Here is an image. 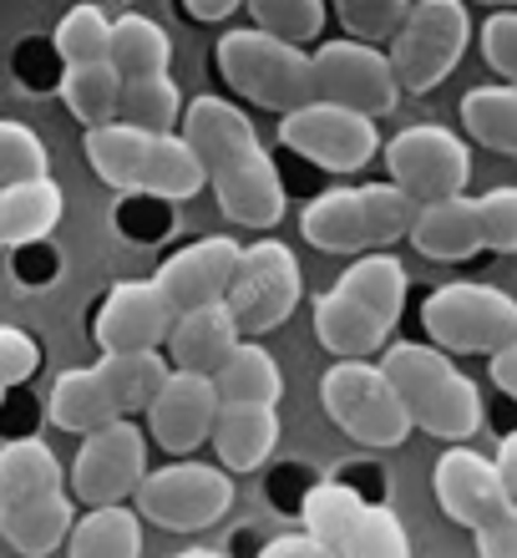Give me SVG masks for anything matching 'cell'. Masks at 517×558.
I'll use <instances>...</instances> for the list:
<instances>
[{
  "instance_id": "e575fe53",
  "label": "cell",
  "mask_w": 517,
  "mask_h": 558,
  "mask_svg": "<svg viewBox=\"0 0 517 558\" xmlns=\"http://www.w3.org/2000/svg\"><path fill=\"white\" fill-rule=\"evenodd\" d=\"M325 21H330V11L320 0H249V26L284 46H295V51L320 41Z\"/></svg>"
},
{
  "instance_id": "f1b7e54d",
  "label": "cell",
  "mask_w": 517,
  "mask_h": 558,
  "mask_svg": "<svg viewBox=\"0 0 517 558\" xmlns=\"http://www.w3.org/2000/svg\"><path fill=\"white\" fill-rule=\"evenodd\" d=\"M57 223H61V189L51 183V178L0 193V250L41 244Z\"/></svg>"
},
{
  "instance_id": "4316f807",
  "label": "cell",
  "mask_w": 517,
  "mask_h": 558,
  "mask_svg": "<svg viewBox=\"0 0 517 558\" xmlns=\"http://www.w3.org/2000/svg\"><path fill=\"white\" fill-rule=\"evenodd\" d=\"M168 61H173V36H168L152 15H118V21H112L107 66L118 72V82L168 76Z\"/></svg>"
},
{
  "instance_id": "5bb4252c",
  "label": "cell",
  "mask_w": 517,
  "mask_h": 558,
  "mask_svg": "<svg viewBox=\"0 0 517 558\" xmlns=\"http://www.w3.org/2000/svg\"><path fill=\"white\" fill-rule=\"evenodd\" d=\"M133 502L143 523H158L168 533H198L234 508V483L223 468L208 462H168L137 483Z\"/></svg>"
},
{
  "instance_id": "d6986e66",
  "label": "cell",
  "mask_w": 517,
  "mask_h": 558,
  "mask_svg": "<svg viewBox=\"0 0 517 558\" xmlns=\"http://www.w3.org/2000/svg\"><path fill=\"white\" fill-rule=\"evenodd\" d=\"M148 426L143 437L158 441V452L183 457L198 452L208 437H213V422H219V397H213V381L208 376H183V371H168V381L158 386V397L148 401Z\"/></svg>"
},
{
  "instance_id": "8d00e7d4",
  "label": "cell",
  "mask_w": 517,
  "mask_h": 558,
  "mask_svg": "<svg viewBox=\"0 0 517 558\" xmlns=\"http://www.w3.org/2000/svg\"><path fill=\"white\" fill-rule=\"evenodd\" d=\"M46 178V143L30 133L26 122L0 118V193L21 189V183H41Z\"/></svg>"
},
{
  "instance_id": "8992f818",
  "label": "cell",
  "mask_w": 517,
  "mask_h": 558,
  "mask_svg": "<svg viewBox=\"0 0 517 558\" xmlns=\"http://www.w3.org/2000/svg\"><path fill=\"white\" fill-rule=\"evenodd\" d=\"M213 66H219L223 87H234L244 102L264 107V112H299L315 102V72H310V51L274 41L254 26L223 31L213 46Z\"/></svg>"
},
{
  "instance_id": "52a82bcc",
  "label": "cell",
  "mask_w": 517,
  "mask_h": 558,
  "mask_svg": "<svg viewBox=\"0 0 517 558\" xmlns=\"http://www.w3.org/2000/svg\"><path fill=\"white\" fill-rule=\"evenodd\" d=\"M431 493L452 523L472 529L482 558H517V508L492 472V457L472 447H446L431 472Z\"/></svg>"
},
{
  "instance_id": "7a4b0ae2",
  "label": "cell",
  "mask_w": 517,
  "mask_h": 558,
  "mask_svg": "<svg viewBox=\"0 0 517 558\" xmlns=\"http://www.w3.org/2000/svg\"><path fill=\"white\" fill-rule=\"evenodd\" d=\"M376 366L396 391L411 432L421 426L427 437L457 441V447L482 432V391L467 371L452 366V355L431 351L421 340H401V345H385Z\"/></svg>"
},
{
  "instance_id": "30bf717a",
  "label": "cell",
  "mask_w": 517,
  "mask_h": 558,
  "mask_svg": "<svg viewBox=\"0 0 517 558\" xmlns=\"http://www.w3.org/2000/svg\"><path fill=\"white\" fill-rule=\"evenodd\" d=\"M467 41H472V15L461 0H416L401 31L391 36V51H385L396 87L416 92V97L442 87L457 72Z\"/></svg>"
},
{
  "instance_id": "f546056e",
  "label": "cell",
  "mask_w": 517,
  "mask_h": 558,
  "mask_svg": "<svg viewBox=\"0 0 517 558\" xmlns=\"http://www.w3.org/2000/svg\"><path fill=\"white\" fill-rule=\"evenodd\" d=\"M66 558H143V518L133 508H91L72 518Z\"/></svg>"
},
{
  "instance_id": "4dcf8cb0",
  "label": "cell",
  "mask_w": 517,
  "mask_h": 558,
  "mask_svg": "<svg viewBox=\"0 0 517 558\" xmlns=\"http://www.w3.org/2000/svg\"><path fill=\"white\" fill-rule=\"evenodd\" d=\"M335 290H345L350 300H360L366 310H376V315L396 330L401 310H406V290H411V279H406L401 259H391V254H366V259H355V265L335 279Z\"/></svg>"
},
{
  "instance_id": "ab89813d",
  "label": "cell",
  "mask_w": 517,
  "mask_h": 558,
  "mask_svg": "<svg viewBox=\"0 0 517 558\" xmlns=\"http://www.w3.org/2000/svg\"><path fill=\"white\" fill-rule=\"evenodd\" d=\"M482 57L503 87H517V11H497L482 21Z\"/></svg>"
},
{
  "instance_id": "603a6c76",
  "label": "cell",
  "mask_w": 517,
  "mask_h": 558,
  "mask_svg": "<svg viewBox=\"0 0 517 558\" xmlns=\"http://www.w3.org/2000/svg\"><path fill=\"white\" fill-rule=\"evenodd\" d=\"M208 447L219 452L223 472H259L280 447V412L274 407H219Z\"/></svg>"
},
{
  "instance_id": "836d02e7",
  "label": "cell",
  "mask_w": 517,
  "mask_h": 558,
  "mask_svg": "<svg viewBox=\"0 0 517 558\" xmlns=\"http://www.w3.org/2000/svg\"><path fill=\"white\" fill-rule=\"evenodd\" d=\"M118 122L137 133H177L183 122V92L173 76H148V82H122Z\"/></svg>"
},
{
  "instance_id": "6da1fadb",
  "label": "cell",
  "mask_w": 517,
  "mask_h": 558,
  "mask_svg": "<svg viewBox=\"0 0 517 558\" xmlns=\"http://www.w3.org/2000/svg\"><path fill=\"white\" fill-rule=\"evenodd\" d=\"M177 137L204 168V183L219 193V208L244 229H274L284 219V183L269 162L254 122L223 97L183 102Z\"/></svg>"
},
{
  "instance_id": "484cf974",
  "label": "cell",
  "mask_w": 517,
  "mask_h": 558,
  "mask_svg": "<svg viewBox=\"0 0 517 558\" xmlns=\"http://www.w3.org/2000/svg\"><path fill=\"white\" fill-rule=\"evenodd\" d=\"M72 533V498H30V502H0V538L26 558H41L66 544Z\"/></svg>"
},
{
  "instance_id": "e0dca14e",
  "label": "cell",
  "mask_w": 517,
  "mask_h": 558,
  "mask_svg": "<svg viewBox=\"0 0 517 558\" xmlns=\"http://www.w3.org/2000/svg\"><path fill=\"white\" fill-rule=\"evenodd\" d=\"M280 143L295 153V158L325 168V173H360L376 153H381V137H376V122L341 112V107L310 102L280 118Z\"/></svg>"
},
{
  "instance_id": "f6af8a7d",
  "label": "cell",
  "mask_w": 517,
  "mask_h": 558,
  "mask_svg": "<svg viewBox=\"0 0 517 558\" xmlns=\"http://www.w3.org/2000/svg\"><path fill=\"white\" fill-rule=\"evenodd\" d=\"M238 11V0H183L188 21H229Z\"/></svg>"
},
{
  "instance_id": "44dd1931",
  "label": "cell",
  "mask_w": 517,
  "mask_h": 558,
  "mask_svg": "<svg viewBox=\"0 0 517 558\" xmlns=\"http://www.w3.org/2000/svg\"><path fill=\"white\" fill-rule=\"evenodd\" d=\"M234 345H238V330H234V320H229V310L204 305V310H188V315L173 320L163 361H168V371H183V376H213V371L234 355Z\"/></svg>"
},
{
  "instance_id": "3957f363",
  "label": "cell",
  "mask_w": 517,
  "mask_h": 558,
  "mask_svg": "<svg viewBox=\"0 0 517 558\" xmlns=\"http://www.w3.org/2000/svg\"><path fill=\"white\" fill-rule=\"evenodd\" d=\"M163 381H168L163 355H102L97 366H76L66 376H57L46 412H51V422L61 432L91 437L102 426L143 416Z\"/></svg>"
},
{
  "instance_id": "d590c367",
  "label": "cell",
  "mask_w": 517,
  "mask_h": 558,
  "mask_svg": "<svg viewBox=\"0 0 517 558\" xmlns=\"http://www.w3.org/2000/svg\"><path fill=\"white\" fill-rule=\"evenodd\" d=\"M51 46H57L61 66H97V61H107V46H112V21L97 5H76L61 15Z\"/></svg>"
},
{
  "instance_id": "d4e9b609",
  "label": "cell",
  "mask_w": 517,
  "mask_h": 558,
  "mask_svg": "<svg viewBox=\"0 0 517 558\" xmlns=\"http://www.w3.org/2000/svg\"><path fill=\"white\" fill-rule=\"evenodd\" d=\"M208 381H213L219 407H280V397H284L280 361H274L259 340H238L234 355H229Z\"/></svg>"
},
{
  "instance_id": "1f68e13d",
  "label": "cell",
  "mask_w": 517,
  "mask_h": 558,
  "mask_svg": "<svg viewBox=\"0 0 517 558\" xmlns=\"http://www.w3.org/2000/svg\"><path fill=\"white\" fill-rule=\"evenodd\" d=\"M118 97L122 82L107 61H97V66H61V102H66V112L76 122H87V133L118 122Z\"/></svg>"
},
{
  "instance_id": "7c38bea8",
  "label": "cell",
  "mask_w": 517,
  "mask_h": 558,
  "mask_svg": "<svg viewBox=\"0 0 517 558\" xmlns=\"http://www.w3.org/2000/svg\"><path fill=\"white\" fill-rule=\"evenodd\" d=\"M320 407L345 437L370 447V452H391L411 437V422L401 412L396 391L381 376V366H370V361H335L320 381Z\"/></svg>"
},
{
  "instance_id": "d6a6232c",
  "label": "cell",
  "mask_w": 517,
  "mask_h": 558,
  "mask_svg": "<svg viewBox=\"0 0 517 558\" xmlns=\"http://www.w3.org/2000/svg\"><path fill=\"white\" fill-rule=\"evenodd\" d=\"M461 128L488 153H517V87H472L461 97Z\"/></svg>"
},
{
  "instance_id": "ba28073f",
  "label": "cell",
  "mask_w": 517,
  "mask_h": 558,
  "mask_svg": "<svg viewBox=\"0 0 517 558\" xmlns=\"http://www.w3.org/2000/svg\"><path fill=\"white\" fill-rule=\"evenodd\" d=\"M421 330L442 355H497L517 345V300L497 284L457 279L421 300Z\"/></svg>"
},
{
  "instance_id": "9c48e42d",
  "label": "cell",
  "mask_w": 517,
  "mask_h": 558,
  "mask_svg": "<svg viewBox=\"0 0 517 558\" xmlns=\"http://www.w3.org/2000/svg\"><path fill=\"white\" fill-rule=\"evenodd\" d=\"M299 529L335 558H411L401 518L345 483H315L299 502Z\"/></svg>"
},
{
  "instance_id": "cb8c5ba5",
  "label": "cell",
  "mask_w": 517,
  "mask_h": 558,
  "mask_svg": "<svg viewBox=\"0 0 517 558\" xmlns=\"http://www.w3.org/2000/svg\"><path fill=\"white\" fill-rule=\"evenodd\" d=\"M416 254H427L436 265H461L482 254V223H477V198H452V204H427L416 208L411 234Z\"/></svg>"
},
{
  "instance_id": "60d3db41",
  "label": "cell",
  "mask_w": 517,
  "mask_h": 558,
  "mask_svg": "<svg viewBox=\"0 0 517 558\" xmlns=\"http://www.w3.org/2000/svg\"><path fill=\"white\" fill-rule=\"evenodd\" d=\"M41 366V345L26 336V330H15V325H0V391H11V386L30 381Z\"/></svg>"
},
{
  "instance_id": "bcb514c9",
  "label": "cell",
  "mask_w": 517,
  "mask_h": 558,
  "mask_svg": "<svg viewBox=\"0 0 517 558\" xmlns=\"http://www.w3.org/2000/svg\"><path fill=\"white\" fill-rule=\"evenodd\" d=\"M173 558H229V554H219V548H183V554H173Z\"/></svg>"
},
{
  "instance_id": "8fae6325",
  "label": "cell",
  "mask_w": 517,
  "mask_h": 558,
  "mask_svg": "<svg viewBox=\"0 0 517 558\" xmlns=\"http://www.w3.org/2000/svg\"><path fill=\"white\" fill-rule=\"evenodd\" d=\"M299 259L280 239H259L249 250H238V269L229 279L223 310L234 320L238 340H259L269 330H280L299 305Z\"/></svg>"
},
{
  "instance_id": "83f0119b",
  "label": "cell",
  "mask_w": 517,
  "mask_h": 558,
  "mask_svg": "<svg viewBox=\"0 0 517 558\" xmlns=\"http://www.w3.org/2000/svg\"><path fill=\"white\" fill-rule=\"evenodd\" d=\"M66 493V472L41 437H21L0 447V502H30Z\"/></svg>"
},
{
  "instance_id": "b9f144b4",
  "label": "cell",
  "mask_w": 517,
  "mask_h": 558,
  "mask_svg": "<svg viewBox=\"0 0 517 558\" xmlns=\"http://www.w3.org/2000/svg\"><path fill=\"white\" fill-rule=\"evenodd\" d=\"M259 558H335V554L315 544L310 533H280V538H269L259 548Z\"/></svg>"
},
{
  "instance_id": "9a60e30c",
  "label": "cell",
  "mask_w": 517,
  "mask_h": 558,
  "mask_svg": "<svg viewBox=\"0 0 517 558\" xmlns=\"http://www.w3.org/2000/svg\"><path fill=\"white\" fill-rule=\"evenodd\" d=\"M310 72H315V102L341 107V112H355L366 122L396 112L401 102V87L381 46L320 41L310 51Z\"/></svg>"
},
{
  "instance_id": "7bdbcfd3",
  "label": "cell",
  "mask_w": 517,
  "mask_h": 558,
  "mask_svg": "<svg viewBox=\"0 0 517 558\" xmlns=\"http://www.w3.org/2000/svg\"><path fill=\"white\" fill-rule=\"evenodd\" d=\"M492 472H497V483H503L507 502L517 508V432H507L503 441H497V457H492Z\"/></svg>"
},
{
  "instance_id": "4fadbf2b",
  "label": "cell",
  "mask_w": 517,
  "mask_h": 558,
  "mask_svg": "<svg viewBox=\"0 0 517 558\" xmlns=\"http://www.w3.org/2000/svg\"><path fill=\"white\" fill-rule=\"evenodd\" d=\"M385 173H391V189L406 193L416 208L452 204V198H467L472 153L457 133L421 122V128H406L385 143Z\"/></svg>"
},
{
  "instance_id": "5b68a950",
  "label": "cell",
  "mask_w": 517,
  "mask_h": 558,
  "mask_svg": "<svg viewBox=\"0 0 517 558\" xmlns=\"http://www.w3.org/2000/svg\"><path fill=\"white\" fill-rule=\"evenodd\" d=\"M416 204L406 193H396L391 183H360V189H330L320 193L305 219L299 234L310 239L320 254H385V244L411 234Z\"/></svg>"
},
{
  "instance_id": "7402d4cb",
  "label": "cell",
  "mask_w": 517,
  "mask_h": 558,
  "mask_svg": "<svg viewBox=\"0 0 517 558\" xmlns=\"http://www.w3.org/2000/svg\"><path fill=\"white\" fill-rule=\"evenodd\" d=\"M315 340L325 345L335 361H366L391 340V325L366 310L360 300H350L345 290H325L315 300Z\"/></svg>"
},
{
  "instance_id": "7dc6e473",
  "label": "cell",
  "mask_w": 517,
  "mask_h": 558,
  "mask_svg": "<svg viewBox=\"0 0 517 558\" xmlns=\"http://www.w3.org/2000/svg\"><path fill=\"white\" fill-rule=\"evenodd\" d=\"M0 401H5V391H0Z\"/></svg>"
},
{
  "instance_id": "74e56055",
  "label": "cell",
  "mask_w": 517,
  "mask_h": 558,
  "mask_svg": "<svg viewBox=\"0 0 517 558\" xmlns=\"http://www.w3.org/2000/svg\"><path fill=\"white\" fill-rule=\"evenodd\" d=\"M411 11V0H341L335 15L345 26V41H360V46H376V41H391L401 31Z\"/></svg>"
},
{
  "instance_id": "ffe728a7",
  "label": "cell",
  "mask_w": 517,
  "mask_h": 558,
  "mask_svg": "<svg viewBox=\"0 0 517 558\" xmlns=\"http://www.w3.org/2000/svg\"><path fill=\"white\" fill-rule=\"evenodd\" d=\"M234 269H238V244L229 234H208L198 244H188V250H177L158 269L152 284L173 305V315H188V310H204V305H223Z\"/></svg>"
},
{
  "instance_id": "f35d334b",
  "label": "cell",
  "mask_w": 517,
  "mask_h": 558,
  "mask_svg": "<svg viewBox=\"0 0 517 558\" xmlns=\"http://www.w3.org/2000/svg\"><path fill=\"white\" fill-rule=\"evenodd\" d=\"M477 223H482V250L517 254V189H492L477 198Z\"/></svg>"
},
{
  "instance_id": "2e32d148",
  "label": "cell",
  "mask_w": 517,
  "mask_h": 558,
  "mask_svg": "<svg viewBox=\"0 0 517 558\" xmlns=\"http://www.w3.org/2000/svg\"><path fill=\"white\" fill-rule=\"evenodd\" d=\"M148 477V437L137 422H118L82 437L76 462L66 472V498L91 508H127L137 483Z\"/></svg>"
},
{
  "instance_id": "277c9868",
  "label": "cell",
  "mask_w": 517,
  "mask_h": 558,
  "mask_svg": "<svg viewBox=\"0 0 517 558\" xmlns=\"http://www.w3.org/2000/svg\"><path fill=\"white\" fill-rule=\"evenodd\" d=\"M82 153H87L91 173L118 193L183 204L204 189V168L177 133H137V128L112 122V128H97L82 137Z\"/></svg>"
},
{
  "instance_id": "ee69618b",
  "label": "cell",
  "mask_w": 517,
  "mask_h": 558,
  "mask_svg": "<svg viewBox=\"0 0 517 558\" xmlns=\"http://www.w3.org/2000/svg\"><path fill=\"white\" fill-rule=\"evenodd\" d=\"M492 361V386L503 391V397H513L517 401V345H507V351H497V355H488Z\"/></svg>"
},
{
  "instance_id": "ac0fdd59",
  "label": "cell",
  "mask_w": 517,
  "mask_h": 558,
  "mask_svg": "<svg viewBox=\"0 0 517 558\" xmlns=\"http://www.w3.org/2000/svg\"><path fill=\"white\" fill-rule=\"evenodd\" d=\"M173 320V305L158 294L152 279H122L102 294V305L91 315V336L102 355H163Z\"/></svg>"
}]
</instances>
